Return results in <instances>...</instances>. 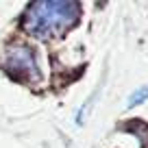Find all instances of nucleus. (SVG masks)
I'll use <instances>...</instances> for the list:
<instances>
[{
    "instance_id": "1",
    "label": "nucleus",
    "mask_w": 148,
    "mask_h": 148,
    "mask_svg": "<svg viewBox=\"0 0 148 148\" xmlns=\"http://www.w3.org/2000/svg\"><path fill=\"white\" fill-rule=\"evenodd\" d=\"M81 18V5L76 0H39L28 5L22 18L26 33L39 39H52L63 35Z\"/></svg>"
},
{
    "instance_id": "2",
    "label": "nucleus",
    "mask_w": 148,
    "mask_h": 148,
    "mask_svg": "<svg viewBox=\"0 0 148 148\" xmlns=\"http://www.w3.org/2000/svg\"><path fill=\"white\" fill-rule=\"evenodd\" d=\"M2 65L15 79L28 81V83H35L39 79V65H37L35 50L24 42H15L7 48L5 57H2Z\"/></svg>"
},
{
    "instance_id": "3",
    "label": "nucleus",
    "mask_w": 148,
    "mask_h": 148,
    "mask_svg": "<svg viewBox=\"0 0 148 148\" xmlns=\"http://www.w3.org/2000/svg\"><path fill=\"white\" fill-rule=\"evenodd\" d=\"M148 100V87H137L133 94L129 96V102H126V109H133V107L142 105V102Z\"/></svg>"
}]
</instances>
